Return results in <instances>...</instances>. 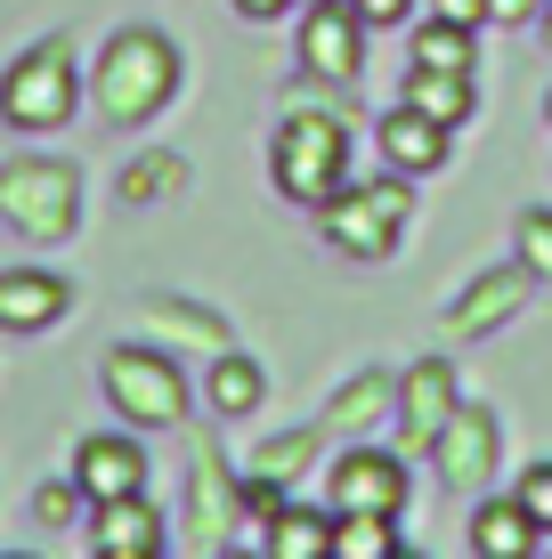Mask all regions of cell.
Segmentation results:
<instances>
[{
  "label": "cell",
  "mask_w": 552,
  "mask_h": 559,
  "mask_svg": "<svg viewBox=\"0 0 552 559\" xmlns=\"http://www.w3.org/2000/svg\"><path fill=\"white\" fill-rule=\"evenodd\" d=\"M544 535H537V519L520 511V495L512 503H480V519H471V551L480 559H528Z\"/></svg>",
  "instance_id": "2e32d148"
},
{
  "label": "cell",
  "mask_w": 552,
  "mask_h": 559,
  "mask_svg": "<svg viewBox=\"0 0 552 559\" xmlns=\"http://www.w3.org/2000/svg\"><path fill=\"white\" fill-rule=\"evenodd\" d=\"M488 16H504V25H520V16H537V0H488Z\"/></svg>",
  "instance_id": "4dcf8cb0"
},
{
  "label": "cell",
  "mask_w": 552,
  "mask_h": 559,
  "mask_svg": "<svg viewBox=\"0 0 552 559\" xmlns=\"http://www.w3.org/2000/svg\"><path fill=\"white\" fill-rule=\"evenodd\" d=\"M455 414V365L447 357H423L398 373V421H407V454H431V438L447 430Z\"/></svg>",
  "instance_id": "8fae6325"
},
{
  "label": "cell",
  "mask_w": 552,
  "mask_h": 559,
  "mask_svg": "<svg viewBox=\"0 0 552 559\" xmlns=\"http://www.w3.org/2000/svg\"><path fill=\"white\" fill-rule=\"evenodd\" d=\"M520 260H528V276L552 284V211H528L520 219Z\"/></svg>",
  "instance_id": "d4e9b609"
},
{
  "label": "cell",
  "mask_w": 552,
  "mask_h": 559,
  "mask_svg": "<svg viewBox=\"0 0 552 559\" xmlns=\"http://www.w3.org/2000/svg\"><path fill=\"white\" fill-rule=\"evenodd\" d=\"M333 511H407V462L383 447H350L333 462Z\"/></svg>",
  "instance_id": "ba28073f"
},
{
  "label": "cell",
  "mask_w": 552,
  "mask_h": 559,
  "mask_svg": "<svg viewBox=\"0 0 552 559\" xmlns=\"http://www.w3.org/2000/svg\"><path fill=\"white\" fill-rule=\"evenodd\" d=\"M350 9H357V25H398L414 0H350Z\"/></svg>",
  "instance_id": "f1b7e54d"
},
{
  "label": "cell",
  "mask_w": 552,
  "mask_h": 559,
  "mask_svg": "<svg viewBox=\"0 0 552 559\" xmlns=\"http://www.w3.org/2000/svg\"><path fill=\"white\" fill-rule=\"evenodd\" d=\"M374 139H383V154H390L398 170H439V163H447V122L414 114L407 98H398V106L383 114V130H374Z\"/></svg>",
  "instance_id": "9a60e30c"
},
{
  "label": "cell",
  "mask_w": 552,
  "mask_h": 559,
  "mask_svg": "<svg viewBox=\"0 0 552 559\" xmlns=\"http://www.w3.org/2000/svg\"><path fill=\"white\" fill-rule=\"evenodd\" d=\"M390 406H398V381H390V373H357L350 390H341L333 406H326V438L366 430V421H374V414H390Z\"/></svg>",
  "instance_id": "ffe728a7"
},
{
  "label": "cell",
  "mask_w": 552,
  "mask_h": 559,
  "mask_svg": "<svg viewBox=\"0 0 552 559\" xmlns=\"http://www.w3.org/2000/svg\"><path fill=\"white\" fill-rule=\"evenodd\" d=\"M544 41H552V0H544Z\"/></svg>",
  "instance_id": "d6a6232c"
},
{
  "label": "cell",
  "mask_w": 552,
  "mask_h": 559,
  "mask_svg": "<svg viewBox=\"0 0 552 559\" xmlns=\"http://www.w3.org/2000/svg\"><path fill=\"white\" fill-rule=\"evenodd\" d=\"M90 551H98V559H163V519L146 511V495H114V503H98Z\"/></svg>",
  "instance_id": "4fadbf2b"
},
{
  "label": "cell",
  "mask_w": 552,
  "mask_h": 559,
  "mask_svg": "<svg viewBox=\"0 0 552 559\" xmlns=\"http://www.w3.org/2000/svg\"><path fill=\"white\" fill-rule=\"evenodd\" d=\"M269 170H277V187H284L293 203H309V211H317L341 179H350V139H341L333 114H293V122L277 130Z\"/></svg>",
  "instance_id": "7a4b0ae2"
},
{
  "label": "cell",
  "mask_w": 552,
  "mask_h": 559,
  "mask_svg": "<svg viewBox=\"0 0 552 559\" xmlns=\"http://www.w3.org/2000/svg\"><path fill=\"white\" fill-rule=\"evenodd\" d=\"M317 227L333 236V252H350V260H390V243H398V227H407V187L383 179V187H350L341 179L326 203H317Z\"/></svg>",
  "instance_id": "3957f363"
},
{
  "label": "cell",
  "mask_w": 552,
  "mask_h": 559,
  "mask_svg": "<svg viewBox=\"0 0 552 559\" xmlns=\"http://www.w3.org/2000/svg\"><path fill=\"white\" fill-rule=\"evenodd\" d=\"M0 114H9L16 130H57L73 114V49L66 41H42L25 49L9 66V82H0Z\"/></svg>",
  "instance_id": "5b68a950"
},
{
  "label": "cell",
  "mask_w": 552,
  "mask_h": 559,
  "mask_svg": "<svg viewBox=\"0 0 552 559\" xmlns=\"http://www.w3.org/2000/svg\"><path fill=\"white\" fill-rule=\"evenodd\" d=\"M520 511L537 519V535H552V462H537V471L520 478Z\"/></svg>",
  "instance_id": "484cf974"
},
{
  "label": "cell",
  "mask_w": 552,
  "mask_h": 559,
  "mask_svg": "<svg viewBox=\"0 0 552 559\" xmlns=\"http://www.w3.org/2000/svg\"><path fill=\"white\" fill-rule=\"evenodd\" d=\"M407 106L455 130V122L471 114V82H463V73H447V66H414V73H407Z\"/></svg>",
  "instance_id": "d6986e66"
},
{
  "label": "cell",
  "mask_w": 552,
  "mask_h": 559,
  "mask_svg": "<svg viewBox=\"0 0 552 559\" xmlns=\"http://www.w3.org/2000/svg\"><path fill=\"white\" fill-rule=\"evenodd\" d=\"M431 454H439V487H488V471H496V414L455 406L447 430L431 438Z\"/></svg>",
  "instance_id": "30bf717a"
},
{
  "label": "cell",
  "mask_w": 552,
  "mask_h": 559,
  "mask_svg": "<svg viewBox=\"0 0 552 559\" xmlns=\"http://www.w3.org/2000/svg\"><path fill=\"white\" fill-rule=\"evenodd\" d=\"M57 317H66V276H49V267L0 276V333H49Z\"/></svg>",
  "instance_id": "5bb4252c"
},
{
  "label": "cell",
  "mask_w": 552,
  "mask_h": 559,
  "mask_svg": "<svg viewBox=\"0 0 552 559\" xmlns=\"http://www.w3.org/2000/svg\"><path fill=\"white\" fill-rule=\"evenodd\" d=\"M212 406H220L227 421L260 406V365H252V357H220V365H212Z\"/></svg>",
  "instance_id": "603a6c76"
},
{
  "label": "cell",
  "mask_w": 552,
  "mask_h": 559,
  "mask_svg": "<svg viewBox=\"0 0 552 559\" xmlns=\"http://www.w3.org/2000/svg\"><path fill=\"white\" fill-rule=\"evenodd\" d=\"M309 9H326V0H309Z\"/></svg>",
  "instance_id": "836d02e7"
},
{
  "label": "cell",
  "mask_w": 552,
  "mask_h": 559,
  "mask_svg": "<svg viewBox=\"0 0 552 559\" xmlns=\"http://www.w3.org/2000/svg\"><path fill=\"white\" fill-rule=\"evenodd\" d=\"M431 16H447V25H488V0H431Z\"/></svg>",
  "instance_id": "f546056e"
},
{
  "label": "cell",
  "mask_w": 552,
  "mask_h": 559,
  "mask_svg": "<svg viewBox=\"0 0 552 559\" xmlns=\"http://www.w3.org/2000/svg\"><path fill=\"white\" fill-rule=\"evenodd\" d=\"M171 179H179V163H139V170L122 179V195H130V203H146V195H155V187H171Z\"/></svg>",
  "instance_id": "4316f807"
},
{
  "label": "cell",
  "mask_w": 552,
  "mask_h": 559,
  "mask_svg": "<svg viewBox=\"0 0 552 559\" xmlns=\"http://www.w3.org/2000/svg\"><path fill=\"white\" fill-rule=\"evenodd\" d=\"M196 527H203V544H220V527H244V487H227L220 454L196 462Z\"/></svg>",
  "instance_id": "44dd1931"
},
{
  "label": "cell",
  "mask_w": 552,
  "mask_h": 559,
  "mask_svg": "<svg viewBox=\"0 0 552 559\" xmlns=\"http://www.w3.org/2000/svg\"><path fill=\"white\" fill-rule=\"evenodd\" d=\"M317 438H326V421H309V430H293V438H269V447L252 454V471L284 487V478H301V471L317 462Z\"/></svg>",
  "instance_id": "7402d4cb"
},
{
  "label": "cell",
  "mask_w": 552,
  "mask_h": 559,
  "mask_svg": "<svg viewBox=\"0 0 552 559\" xmlns=\"http://www.w3.org/2000/svg\"><path fill=\"white\" fill-rule=\"evenodd\" d=\"M236 9H244V16H284L293 0H236Z\"/></svg>",
  "instance_id": "1f68e13d"
},
{
  "label": "cell",
  "mask_w": 552,
  "mask_h": 559,
  "mask_svg": "<svg viewBox=\"0 0 552 559\" xmlns=\"http://www.w3.org/2000/svg\"><path fill=\"white\" fill-rule=\"evenodd\" d=\"M73 487H82V503L146 495V454L130 447V438H82V454H73Z\"/></svg>",
  "instance_id": "7c38bea8"
},
{
  "label": "cell",
  "mask_w": 552,
  "mask_h": 559,
  "mask_svg": "<svg viewBox=\"0 0 552 559\" xmlns=\"http://www.w3.org/2000/svg\"><path fill=\"white\" fill-rule=\"evenodd\" d=\"M301 66L317 82H357L366 73V25H357L350 0H326V9L301 16Z\"/></svg>",
  "instance_id": "52a82bcc"
},
{
  "label": "cell",
  "mask_w": 552,
  "mask_h": 559,
  "mask_svg": "<svg viewBox=\"0 0 552 559\" xmlns=\"http://www.w3.org/2000/svg\"><path fill=\"white\" fill-rule=\"evenodd\" d=\"M73 495H82V487H42V495H33L42 527H66V519H73Z\"/></svg>",
  "instance_id": "83f0119b"
},
{
  "label": "cell",
  "mask_w": 552,
  "mask_h": 559,
  "mask_svg": "<svg viewBox=\"0 0 552 559\" xmlns=\"http://www.w3.org/2000/svg\"><path fill=\"white\" fill-rule=\"evenodd\" d=\"M326 559H398V519L390 511H333Z\"/></svg>",
  "instance_id": "ac0fdd59"
},
{
  "label": "cell",
  "mask_w": 552,
  "mask_h": 559,
  "mask_svg": "<svg viewBox=\"0 0 552 559\" xmlns=\"http://www.w3.org/2000/svg\"><path fill=\"white\" fill-rule=\"evenodd\" d=\"M171 90H179V49L163 41V33H114L106 57H98V106L106 122H155L171 106Z\"/></svg>",
  "instance_id": "6da1fadb"
},
{
  "label": "cell",
  "mask_w": 552,
  "mask_h": 559,
  "mask_svg": "<svg viewBox=\"0 0 552 559\" xmlns=\"http://www.w3.org/2000/svg\"><path fill=\"white\" fill-rule=\"evenodd\" d=\"M106 397H114V414L139 421V430H171V421L187 414L179 365L155 357V349H114V357H106Z\"/></svg>",
  "instance_id": "277c9868"
},
{
  "label": "cell",
  "mask_w": 552,
  "mask_h": 559,
  "mask_svg": "<svg viewBox=\"0 0 552 559\" xmlns=\"http://www.w3.org/2000/svg\"><path fill=\"white\" fill-rule=\"evenodd\" d=\"M528 260H504V267H480V276H471V293L447 308V333L455 341H480V333H496L504 317H520V300H528Z\"/></svg>",
  "instance_id": "9c48e42d"
},
{
  "label": "cell",
  "mask_w": 552,
  "mask_h": 559,
  "mask_svg": "<svg viewBox=\"0 0 552 559\" xmlns=\"http://www.w3.org/2000/svg\"><path fill=\"white\" fill-rule=\"evenodd\" d=\"M260 544H269V559H326L333 551V511H293L284 503Z\"/></svg>",
  "instance_id": "e0dca14e"
},
{
  "label": "cell",
  "mask_w": 552,
  "mask_h": 559,
  "mask_svg": "<svg viewBox=\"0 0 552 559\" xmlns=\"http://www.w3.org/2000/svg\"><path fill=\"white\" fill-rule=\"evenodd\" d=\"M414 66H447V73H471V25H447V16H431V25L414 33Z\"/></svg>",
  "instance_id": "cb8c5ba5"
},
{
  "label": "cell",
  "mask_w": 552,
  "mask_h": 559,
  "mask_svg": "<svg viewBox=\"0 0 552 559\" xmlns=\"http://www.w3.org/2000/svg\"><path fill=\"white\" fill-rule=\"evenodd\" d=\"M544 114H552V98H544Z\"/></svg>",
  "instance_id": "e575fe53"
},
{
  "label": "cell",
  "mask_w": 552,
  "mask_h": 559,
  "mask_svg": "<svg viewBox=\"0 0 552 559\" xmlns=\"http://www.w3.org/2000/svg\"><path fill=\"white\" fill-rule=\"evenodd\" d=\"M0 211H9L25 236H66L73 227V170H57V163L0 170Z\"/></svg>",
  "instance_id": "8992f818"
}]
</instances>
